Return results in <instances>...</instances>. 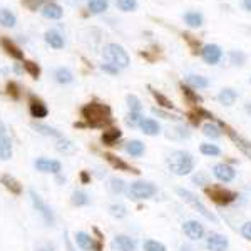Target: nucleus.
I'll return each instance as SVG.
<instances>
[{
    "mask_svg": "<svg viewBox=\"0 0 251 251\" xmlns=\"http://www.w3.org/2000/svg\"><path fill=\"white\" fill-rule=\"evenodd\" d=\"M176 193H177V196H179L181 200L184 201V203H188L193 209H196V211L200 213L201 216H204L208 221L218 223L216 216H214L213 213H209V211H208V208H206V206H204L203 203H201V200L196 196V194H193L191 191H188V189H183V188H177V189H176Z\"/></svg>",
    "mask_w": 251,
    "mask_h": 251,
    "instance_id": "4",
    "label": "nucleus"
},
{
    "mask_svg": "<svg viewBox=\"0 0 251 251\" xmlns=\"http://www.w3.org/2000/svg\"><path fill=\"white\" fill-rule=\"evenodd\" d=\"M229 59H231V62L234 64V66H243L246 60V55L243 54L241 50H233L231 54H229Z\"/></svg>",
    "mask_w": 251,
    "mask_h": 251,
    "instance_id": "44",
    "label": "nucleus"
},
{
    "mask_svg": "<svg viewBox=\"0 0 251 251\" xmlns=\"http://www.w3.org/2000/svg\"><path fill=\"white\" fill-rule=\"evenodd\" d=\"M141 121H143V116L139 112H129L126 123H127V126H131V127H136L137 124H141Z\"/></svg>",
    "mask_w": 251,
    "mask_h": 251,
    "instance_id": "46",
    "label": "nucleus"
},
{
    "mask_svg": "<svg viewBox=\"0 0 251 251\" xmlns=\"http://www.w3.org/2000/svg\"><path fill=\"white\" fill-rule=\"evenodd\" d=\"M89 10L92 14H100L107 10V0H89Z\"/></svg>",
    "mask_w": 251,
    "mask_h": 251,
    "instance_id": "34",
    "label": "nucleus"
},
{
    "mask_svg": "<svg viewBox=\"0 0 251 251\" xmlns=\"http://www.w3.org/2000/svg\"><path fill=\"white\" fill-rule=\"evenodd\" d=\"M168 166L177 176H186L194 169V157L186 151H174L168 157Z\"/></svg>",
    "mask_w": 251,
    "mask_h": 251,
    "instance_id": "2",
    "label": "nucleus"
},
{
    "mask_svg": "<svg viewBox=\"0 0 251 251\" xmlns=\"http://www.w3.org/2000/svg\"><path fill=\"white\" fill-rule=\"evenodd\" d=\"M104 57L109 60V64L116 66L117 69H126L129 66V55L121 46L117 44H107L104 47Z\"/></svg>",
    "mask_w": 251,
    "mask_h": 251,
    "instance_id": "5",
    "label": "nucleus"
},
{
    "mask_svg": "<svg viewBox=\"0 0 251 251\" xmlns=\"http://www.w3.org/2000/svg\"><path fill=\"white\" fill-rule=\"evenodd\" d=\"M57 151L64 152V154H67V152H72V151H74V144H72L69 139H66V137H62V139H57Z\"/></svg>",
    "mask_w": 251,
    "mask_h": 251,
    "instance_id": "37",
    "label": "nucleus"
},
{
    "mask_svg": "<svg viewBox=\"0 0 251 251\" xmlns=\"http://www.w3.org/2000/svg\"><path fill=\"white\" fill-rule=\"evenodd\" d=\"M80 114H82V119L91 127H107L112 123L111 107L106 106V104H99V102L86 104V106L80 109Z\"/></svg>",
    "mask_w": 251,
    "mask_h": 251,
    "instance_id": "1",
    "label": "nucleus"
},
{
    "mask_svg": "<svg viewBox=\"0 0 251 251\" xmlns=\"http://www.w3.org/2000/svg\"><path fill=\"white\" fill-rule=\"evenodd\" d=\"M35 168L42 173H54L57 174L60 173V163L59 161H54V159H47V157H40V159L35 161Z\"/></svg>",
    "mask_w": 251,
    "mask_h": 251,
    "instance_id": "13",
    "label": "nucleus"
},
{
    "mask_svg": "<svg viewBox=\"0 0 251 251\" xmlns=\"http://www.w3.org/2000/svg\"><path fill=\"white\" fill-rule=\"evenodd\" d=\"M243 7L248 12H251V0H243Z\"/></svg>",
    "mask_w": 251,
    "mask_h": 251,
    "instance_id": "56",
    "label": "nucleus"
},
{
    "mask_svg": "<svg viewBox=\"0 0 251 251\" xmlns=\"http://www.w3.org/2000/svg\"><path fill=\"white\" fill-rule=\"evenodd\" d=\"M186 80H188V84L194 89H204L209 86L208 79L203 77V75H188L186 77Z\"/></svg>",
    "mask_w": 251,
    "mask_h": 251,
    "instance_id": "28",
    "label": "nucleus"
},
{
    "mask_svg": "<svg viewBox=\"0 0 251 251\" xmlns=\"http://www.w3.org/2000/svg\"><path fill=\"white\" fill-rule=\"evenodd\" d=\"M228 134H229V137H231V139L234 141V144H236L238 148H240L241 151L245 152V154L251 159V143H250V141H246V139H243V137L236 136V132H233L231 129H228Z\"/></svg>",
    "mask_w": 251,
    "mask_h": 251,
    "instance_id": "20",
    "label": "nucleus"
},
{
    "mask_svg": "<svg viewBox=\"0 0 251 251\" xmlns=\"http://www.w3.org/2000/svg\"><path fill=\"white\" fill-rule=\"evenodd\" d=\"M7 94L12 96L14 99H19V97H20V89H19L17 84H15V82L7 84Z\"/></svg>",
    "mask_w": 251,
    "mask_h": 251,
    "instance_id": "49",
    "label": "nucleus"
},
{
    "mask_svg": "<svg viewBox=\"0 0 251 251\" xmlns=\"http://www.w3.org/2000/svg\"><path fill=\"white\" fill-rule=\"evenodd\" d=\"M151 92H152V96L156 97V100H157V104H161L163 107H166V109H173L174 107V104L171 102V100L168 99L166 96H163L161 92H157V91H152L151 89Z\"/></svg>",
    "mask_w": 251,
    "mask_h": 251,
    "instance_id": "41",
    "label": "nucleus"
},
{
    "mask_svg": "<svg viewBox=\"0 0 251 251\" xmlns=\"http://www.w3.org/2000/svg\"><path fill=\"white\" fill-rule=\"evenodd\" d=\"M104 157H106V161L109 164L112 166V168H116L117 171H127V173H139V171H136L134 168H132V166H129L127 163H126V161H123L121 159V157H117V156H114V154H104Z\"/></svg>",
    "mask_w": 251,
    "mask_h": 251,
    "instance_id": "16",
    "label": "nucleus"
},
{
    "mask_svg": "<svg viewBox=\"0 0 251 251\" xmlns=\"http://www.w3.org/2000/svg\"><path fill=\"white\" fill-rule=\"evenodd\" d=\"M246 112H248V114L251 116V104H248V106H246Z\"/></svg>",
    "mask_w": 251,
    "mask_h": 251,
    "instance_id": "59",
    "label": "nucleus"
},
{
    "mask_svg": "<svg viewBox=\"0 0 251 251\" xmlns=\"http://www.w3.org/2000/svg\"><path fill=\"white\" fill-rule=\"evenodd\" d=\"M193 183H194V184H201V186L209 184V177H208V174H204V173H198V174H194V176H193Z\"/></svg>",
    "mask_w": 251,
    "mask_h": 251,
    "instance_id": "48",
    "label": "nucleus"
},
{
    "mask_svg": "<svg viewBox=\"0 0 251 251\" xmlns=\"http://www.w3.org/2000/svg\"><path fill=\"white\" fill-rule=\"evenodd\" d=\"M0 46H2L3 50L7 52V54L10 55V57H14L15 60H22L24 59V52L20 50V49L15 46L14 42H12L10 39H7V37H2L0 39Z\"/></svg>",
    "mask_w": 251,
    "mask_h": 251,
    "instance_id": "15",
    "label": "nucleus"
},
{
    "mask_svg": "<svg viewBox=\"0 0 251 251\" xmlns=\"http://www.w3.org/2000/svg\"><path fill=\"white\" fill-rule=\"evenodd\" d=\"M34 129L37 132H40V134L55 137V139H62V137H64L59 131H55L54 127H49V126H44V124H34Z\"/></svg>",
    "mask_w": 251,
    "mask_h": 251,
    "instance_id": "27",
    "label": "nucleus"
},
{
    "mask_svg": "<svg viewBox=\"0 0 251 251\" xmlns=\"http://www.w3.org/2000/svg\"><path fill=\"white\" fill-rule=\"evenodd\" d=\"M24 69L32 75L34 79H37L40 75V67L35 62H30V60H24Z\"/></svg>",
    "mask_w": 251,
    "mask_h": 251,
    "instance_id": "39",
    "label": "nucleus"
},
{
    "mask_svg": "<svg viewBox=\"0 0 251 251\" xmlns=\"http://www.w3.org/2000/svg\"><path fill=\"white\" fill-rule=\"evenodd\" d=\"M89 196L84 191H74V194H72V204L74 206H86L89 204Z\"/></svg>",
    "mask_w": 251,
    "mask_h": 251,
    "instance_id": "35",
    "label": "nucleus"
},
{
    "mask_svg": "<svg viewBox=\"0 0 251 251\" xmlns=\"http://www.w3.org/2000/svg\"><path fill=\"white\" fill-rule=\"evenodd\" d=\"M112 248L117 250V251H134L136 250V241L129 236L119 234V236H116L114 241H112Z\"/></svg>",
    "mask_w": 251,
    "mask_h": 251,
    "instance_id": "14",
    "label": "nucleus"
},
{
    "mask_svg": "<svg viewBox=\"0 0 251 251\" xmlns=\"http://www.w3.org/2000/svg\"><path fill=\"white\" fill-rule=\"evenodd\" d=\"M183 231L189 240H201L204 236V228L200 221H194V220H189L186 221L183 225Z\"/></svg>",
    "mask_w": 251,
    "mask_h": 251,
    "instance_id": "10",
    "label": "nucleus"
},
{
    "mask_svg": "<svg viewBox=\"0 0 251 251\" xmlns=\"http://www.w3.org/2000/svg\"><path fill=\"white\" fill-rule=\"evenodd\" d=\"M144 144L141 143V141H129L127 144H126V151L129 152L131 156H134V157H139V156H143L144 154Z\"/></svg>",
    "mask_w": 251,
    "mask_h": 251,
    "instance_id": "25",
    "label": "nucleus"
},
{
    "mask_svg": "<svg viewBox=\"0 0 251 251\" xmlns=\"http://www.w3.org/2000/svg\"><path fill=\"white\" fill-rule=\"evenodd\" d=\"M0 24L5 27H14L15 25V15L10 10L0 9Z\"/></svg>",
    "mask_w": 251,
    "mask_h": 251,
    "instance_id": "33",
    "label": "nucleus"
},
{
    "mask_svg": "<svg viewBox=\"0 0 251 251\" xmlns=\"http://www.w3.org/2000/svg\"><path fill=\"white\" fill-rule=\"evenodd\" d=\"M80 179H82V183H89V179H91V177H89V174L84 171L82 174H80Z\"/></svg>",
    "mask_w": 251,
    "mask_h": 251,
    "instance_id": "57",
    "label": "nucleus"
},
{
    "mask_svg": "<svg viewBox=\"0 0 251 251\" xmlns=\"http://www.w3.org/2000/svg\"><path fill=\"white\" fill-rule=\"evenodd\" d=\"M64 238H66V245H67V250H69V251H75V250H74V246H72V243H71V240H69L67 233H66V234H64Z\"/></svg>",
    "mask_w": 251,
    "mask_h": 251,
    "instance_id": "55",
    "label": "nucleus"
},
{
    "mask_svg": "<svg viewBox=\"0 0 251 251\" xmlns=\"http://www.w3.org/2000/svg\"><path fill=\"white\" fill-rule=\"evenodd\" d=\"M166 137H169V139H186V137H189V131L186 127H173L169 129V132H166Z\"/></svg>",
    "mask_w": 251,
    "mask_h": 251,
    "instance_id": "32",
    "label": "nucleus"
},
{
    "mask_svg": "<svg viewBox=\"0 0 251 251\" xmlns=\"http://www.w3.org/2000/svg\"><path fill=\"white\" fill-rule=\"evenodd\" d=\"M184 20L188 25L200 27L201 24H203V15H201L200 12H188V14H184Z\"/></svg>",
    "mask_w": 251,
    "mask_h": 251,
    "instance_id": "31",
    "label": "nucleus"
},
{
    "mask_svg": "<svg viewBox=\"0 0 251 251\" xmlns=\"http://www.w3.org/2000/svg\"><path fill=\"white\" fill-rule=\"evenodd\" d=\"M127 106L131 109V112H139L141 111V100L136 96H127Z\"/></svg>",
    "mask_w": 251,
    "mask_h": 251,
    "instance_id": "45",
    "label": "nucleus"
},
{
    "mask_svg": "<svg viewBox=\"0 0 251 251\" xmlns=\"http://www.w3.org/2000/svg\"><path fill=\"white\" fill-rule=\"evenodd\" d=\"M179 250H181V251H194V248H193V246H189V245H183V246H181Z\"/></svg>",
    "mask_w": 251,
    "mask_h": 251,
    "instance_id": "58",
    "label": "nucleus"
},
{
    "mask_svg": "<svg viewBox=\"0 0 251 251\" xmlns=\"http://www.w3.org/2000/svg\"><path fill=\"white\" fill-rule=\"evenodd\" d=\"M200 151L203 152L204 156H220L221 154V151H220V148H218V146L208 144V143L201 144L200 146Z\"/></svg>",
    "mask_w": 251,
    "mask_h": 251,
    "instance_id": "36",
    "label": "nucleus"
},
{
    "mask_svg": "<svg viewBox=\"0 0 251 251\" xmlns=\"http://www.w3.org/2000/svg\"><path fill=\"white\" fill-rule=\"evenodd\" d=\"M54 75H55V80H57L59 84H69V82H72V72L69 71V69H64V67H60L57 69V71L54 72Z\"/></svg>",
    "mask_w": 251,
    "mask_h": 251,
    "instance_id": "29",
    "label": "nucleus"
},
{
    "mask_svg": "<svg viewBox=\"0 0 251 251\" xmlns=\"http://www.w3.org/2000/svg\"><path fill=\"white\" fill-rule=\"evenodd\" d=\"M42 14H44V17H47V19H60L62 17V7L57 5V3H47L46 7H44V10H42Z\"/></svg>",
    "mask_w": 251,
    "mask_h": 251,
    "instance_id": "24",
    "label": "nucleus"
},
{
    "mask_svg": "<svg viewBox=\"0 0 251 251\" xmlns=\"http://www.w3.org/2000/svg\"><path fill=\"white\" fill-rule=\"evenodd\" d=\"M156 193H157V188L152 183H148V181L132 183L127 189V194L132 200H149V198H152Z\"/></svg>",
    "mask_w": 251,
    "mask_h": 251,
    "instance_id": "6",
    "label": "nucleus"
},
{
    "mask_svg": "<svg viewBox=\"0 0 251 251\" xmlns=\"http://www.w3.org/2000/svg\"><path fill=\"white\" fill-rule=\"evenodd\" d=\"M236 99H238L236 91H233V89H229V87L223 89L220 94H218V100H220L221 104H225V106H231Z\"/></svg>",
    "mask_w": 251,
    "mask_h": 251,
    "instance_id": "23",
    "label": "nucleus"
},
{
    "mask_svg": "<svg viewBox=\"0 0 251 251\" xmlns=\"http://www.w3.org/2000/svg\"><path fill=\"white\" fill-rule=\"evenodd\" d=\"M46 42L54 49H62L64 47V39L60 37V34H57V32H54V30H50L46 34Z\"/></svg>",
    "mask_w": 251,
    "mask_h": 251,
    "instance_id": "26",
    "label": "nucleus"
},
{
    "mask_svg": "<svg viewBox=\"0 0 251 251\" xmlns=\"http://www.w3.org/2000/svg\"><path fill=\"white\" fill-rule=\"evenodd\" d=\"M0 183L5 186V189H9L12 194H22V184H20L15 177H12L10 174H3V176L0 177Z\"/></svg>",
    "mask_w": 251,
    "mask_h": 251,
    "instance_id": "18",
    "label": "nucleus"
},
{
    "mask_svg": "<svg viewBox=\"0 0 251 251\" xmlns=\"http://www.w3.org/2000/svg\"><path fill=\"white\" fill-rule=\"evenodd\" d=\"M102 71L111 72V74H117V72H119V69H117L116 66H112V64H102Z\"/></svg>",
    "mask_w": 251,
    "mask_h": 251,
    "instance_id": "53",
    "label": "nucleus"
},
{
    "mask_svg": "<svg viewBox=\"0 0 251 251\" xmlns=\"http://www.w3.org/2000/svg\"><path fill=\"white\" fill-rule=\"evenodd\" d=\"M30 200H32V203H34V208L37 209L39 214L42 216L44 223H46L47 226H52V223H54V214H52V209L46 204V201H44L34 189H30Z\"/></svg>",
    "mask_w": 251,
    "mask_h": 251,
    "instance_id": "7",
    "label": "nucleus"
},
{
    "mask_svg": "<svg viewBox=\"0 0 251 251\" xmlns=\"http://www.w3.org/2000/svg\"><path fill=\"white\" fill-rule=\"evenodd\" d=\"M141 129H143V132L146 136H156L159 134V124L156 123L154 119H143L141 121Z\"/></svg>",
    "mask_w": 251,
    "mask_h": 251,
    "instance_id": "21",
    "label": "nucleus"
},
{
    "mask_svg": "<svg viewBox=\"0 0 251 251\" xmlns=\"http://www.w3.org/2000/svg\"><path fill=\"white\" fill-rule=\"evenodd\" d=\"M229 246L228 238H225L220 233H209L206 238V248L209 251H226Z\"/></svg>",
    "mask_w": 251,
    "mask_h": 251,
    "instance_id": "8",
    "label": "nucleus"
},
{
    "mask_svg": "<svg viewBox=\"0 0 251 251\" xmlns=\"http://www.w3.org/2000/svg\"><path fill=\"white\" fill-rule=\"evenodd\" d=\"M201 55H203L204 62L208 64H218L221 60V55H223V50L220 46H216V44H208V46L203 47V50H201Z\"/></svg>",
    "mask_w": 251,
    "mask_h": 251,
    "instance_id": "11",
    "label": "nucleus"
},
{
    "mask_svg": "<svg viewBox=\"0 0 251 251\" xmlns=\"http://www.w3.org/2000/svg\"><path fill=\"white\" fill-rule=\"evenodd\" d=\"M75 243H77V246L79 248H82V250H94V240H92L91 236H89L87 233H84V231H79L77 234H75Z\"/></svg>",
    "mask_w": 251,
    "mask_h": 251,
    "instance_id": "22",
    "label": "nucleus"
},
{
    "mask_svg": "<svg viewBox=\"0 0 251 251\" xmlns=\"http://www.w3.org/2000/svg\"><path fill=\"white\" fill-rule=\"evenodd\" d=\"M35 251H54V245H50V243H44V245H40Z\"/></svg>",
    "mask_w": 251,
    "mask_h": 251,
    "instance_id": "54",
    "label": "nucleus"
},
{
    "mask_svg": "<svg viewBox=\"0 0 251 251\" xmlns=\"http://www.w3.org/2000/svg\"><path fill=\"white\" fill-rule=\"evenodd\" d=\"M241 234H243V238H245V240L251 241V221L245 223V225L241 226Z\"/></svg>",
    "mask_w": 251,
    "mask_h": 251,
    "instance_id": "51",
    "label": "nucleus"
},
{
    "mask_svg": "<svg viewBox=\"0 0 251 251\" xmlns=\"http://www.w3.org/2000/svg\"><path fill=\"white\" fill-rule=\"evenodd\" d=\"M109 188H111L112 193L121 194V193L124 191V181L123 179H117V177H112V179L109 181Z\"/></svg>",
    "mask_w": 251,
    "mask_h": 251,
    "instance_id": "43",
    "label": "nucleus"
},
{
    "mask_svg": "<svg viewBox=\"0 0 251 251\" xmlns=\"http://www.w3.org/2000/svg\"><path fill=\"white\" fill-rule=\"evenodd\" d=\"M116 2H117V7L124 12H132V10H136V7H137L136 0H116Z\"/></svg>",
    "mask_w": 251,
    "mask_h": 251,
    "instance_id": "40",
    "label": "nucleus"
},
{
    "mask_svg": "<svg viewBox=\"0 0 251 251\" xmlns=\"http://www.w3.org/2000/svg\"><path fill=\"white\" fill-rule=\"evenodd\" d=\"M30 114H32V117H35V119H44V117H47V114H49V109L46 107V104H44L42 100L32 97L30 99Z\"/></svg>",
    "mask_w": 251,
    "mask_h": 251,
    "instance_id": "17",
    "label": "nucleus"
},
{
    "mask_svg": "<svg viewBox=\"0 0 251 251\" xmlns=\"http://www.w3.org/2000/svg\"><path fill=\"white\" fill-rule=\"evenodd\" d=\"M121 136H123L121 129H117V127L106 129L102 134V143L104 146H114L117 143V139H121Z\"/></svg>",
    "mask_w": 251,
    "mask_h": 251,
    "instance_id": "19",
    "label": "nucleus"
},
{
    "mask_svg": "<svg viewBox=\"0 0 251 251\" xmlns=\"http://www.w3.org/2000/svg\"><path fill=\"white\" fill-rule=\"evenodd\" d=\"M12 156V143L10 137L7 134L5 124L0 121V157L2 159H9Z\"/></svg>",
    "mask_w": 251,
    "mask_h": 251,
    "instance_id": "12",
    "label": "nucleus"
},
{
    "mask_svg": "<svg viewBox=\"0 0 251 251\" xmlns=\"http://www.w3.org/2000/svg\"><path fill=\"white\" fill-rule=\"evenodd\" d=\"M181 89H183V94H184L186 97H188L189 100H193V102H201V97L194 94L191 87H188V86H181Z\"/></svg>",
    "mask_w": 251,
    "mask_h": 251,
    "instance_id": "47",
    "label": "nucleus"
},
{
    "mask_svg": "<svg viewBox=\"0 0 251 251\" xmlns=\"http://www.w3.org/2000/svg\"><path fill=\"white\" fill-rule=\"evenodd\" d=\"M109 211H111V214H112L114 218H124L126 214H127V209H126V206H124V204H119V203L111 204Z\"/></svg>",
    "mask_w": 251,
    "mask_h": 251,
    "instance_id": "42",
    "label": "nucleus"
},
{
    "mask_svg": "<svg viewBox=\"0 0 251 251\" xmlns=\"http://www.w3.org/2000/svg\"><path fill=\"white\" fill-rule=\"evenodd\" d=\"M213 174L216 179H220L221 183H231V181L236 177V171L231 166L225 164V163H220L213 168Z\"/></svg>",
    "mask_w": 251,
    "mask_h": 251,
    "instance_id": "9",
    "label": "nucleus"
},
{
    "mask_svg": "<svg viewBox=\"0 0 251 251\" xmlns=\"http://www.w3.org/2000/svg\"><path fill=\"white\" fill-rule=\"evenodd\" d=\"M143 248H144V251H166V246L163 245V243L154 241V240L144 241Z\"/></svg>",
    "mask_w": 251,
    "mask_h": 251,
    "instance_id": "38",
    "label": "nucleus"
},
{
    "mask_svg": "<svg viewBox=\"0 0 251 251\" xmlns=\"http://www.w3.org/2000/svg\"><path fill=\"white\" fill-rule=\"evenodd\" d=\"M44 0H22V3L25 7H29L30 10H37L40 5H42Z\"/></svg>",
    "mask_w": 251,
    "mask_h": 251,
    "instance_id": "50",
    "label": "nucleus"
},
{
    "mask_svg": "<svg viewBox=\"0 0 251 251\" xmlns=\"http://www.w3.org/2000/svg\"><path fill=\"white\" fill-rule=\"evenodd\" d=\"M203 134L206 137H211V139H220V137H221V129L218 127L216 124L208 123V124L203 126Z\"/></svg>",
    "mask_w": 251,
    "mask_h": 251,
    "instance_id": "30",
    "label": "nucleus"
},
{
    "mask_svg": "<svg viewBox=\"0 0 251 251\" xmlns=\"http://www.w3.org/2000/svg\"><path fill=\"white\" fill-rule=\"evenodd\" d=\"M204 193L213 203L220 204V206H228L231 204L234 200L238 198V194L231 191V189L225 188V186H220V184H209L204 188Z\"/></svg>",
    "mask_w": 251,
    "mask_h": 251,
    "instance_id": "3",
    "label": "nucleus"
},
{
    "mask_svg": "<svg viewBox=\"0 0 251 251\" xmlns=\"http://www.w3.org/2000/svg\"><path fill=\"white\" fill-rule=\"evenodd\" d=\"M152 112H154V114H157V116H163L164 119H177L176 116H171V114H168V112H164V111H161V109H152Z\"/></svg>",
    "mask_w": 251,
    "mask_h": 251,
    "instance_id": "52",
    "label": "nucleus"
}]
</instances>
